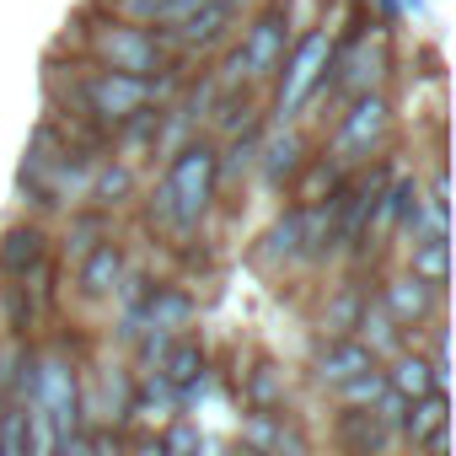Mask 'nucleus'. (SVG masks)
<instances>
[{
  "mask_svg": "<svg viewBox=\"0 0 456 456\" xmlns=\"http://www.w3.org/2000/svg\"><path fill=\"white\" fill-rule=\"evenodd\" d=\"M215 161H220V156H215L209 145H183V151H177V161L167 167V183H161L156 199H151L167 225H193V220L209 209L215 183H220Z\"/></svg>",
  "mask_w": 456,
  "mask_h": 456,
  "instance_id": "nucleus-1",
  "label": "nucleus"
},
{
  "mask_svg": "<svg viewBox=\"0 0 456 456\" xmlns=\"http://www.w3.org/2000/svg\"><path fill=\"white\" fill-rule=\"evenodd\" d=\"M285 44H290V12H285V6L258 12V22L248 28L242 49L225 60L220 86H232L237 76H242V81H264V76H274V65H285Z\"/></svg>",
  "mask_w": 456,
  "mask_h": 456,
  "instance_id": "nucleus-2",
  "label": "nucleus"
},
{
  "mask_svg": "<svg viewBox=\"0 0 456 456\" xmlns=\"http://www.w3.org/2000/svg\"><path fill=\"white\" fill-rule=\"evenodd\" d=\"M328 70H333V38L317 28V33H306L290 54H285V81H280V113H301L312 97H317V86L328 81Z\"/></svg>",
  "mask_w": 456,
  "mask_h": 456,
  "instance_id": "nucleus-3",
  "label": "nucleus"
},
{
  "mask_svg": "<svg viewBox=\"0 0 456 456\" xmlns=\"http://www.w3.org/2000/svg\"><path fill=\"white\" fill-rule=\"evenodd\" d=\"M387 124H392L387 97H376V92L349 97V113H344V118H338V129H333V161H338V167L365 161V156L387 140Z\"/></svg>",
  "mask_w": 456,
  "mask_h": 456,
  "instance_id": "nucleus-4",
  "label": "nucleus"
},
{
  "mask_svg": "<svg viewBox=\"0 0 456 456\" xmlns=\"http://www.w3.org/2000/svg\"><path fill=\"white\" fill-rule=\"evenodd\" d=\"M81 97H86V113H92L97 124H134V118H145V108L156 102L151 81H134V76H118V70H97V76L81 86Z\"/></svg>",
  "mask_w": 456,
  "mask_h": 456,
  "instance_id": "nucleus-5",
  "label": "nucleus"
},
{
  "mask_svg": "<svg viewBox=\"0 0 456 456\" xmlns=\"http://www.w3.org/2000/svg\"><path fill=\"white\" fill-rule=\"evenodd\" d=\"M97 49L108 60V70L118 76H134V81H151V70L161 65V49L145 28H102L97 33Z\"/></svg>",
  "mask_w": 456,
  "mask_h": 456,
  "instance_id": "nucleus-6",
  "label": "nucleus"
},
{
  "mask_svg": "<svg viewBox=\"0 0 456 456\" xmlns=\"http://www.w3.org/2000/svg\"><path fill=\"white\" fill-rule=\"evenodd\" d=\"M381 306H387V317H392L397 328H419V322H429V317H435V290H429L424 280L403 274V280H387Z\"/></svg>",
  "mask_w": 456,
  "mask_h": 456,
  "instance_id": "nucleus-7",
  "label": "nucleus"
},
{
  "mask_svg": "<svg viewBox=\"0 0 456 456\" xmlns=\"http://www.w3.org/2000/svg\"><path fill=\"white\" fill-rule=\"evenodd\" d=\"M365 370H376V360H370V349H365L360 338H328V344L317 349V376H322L328 387H349V381L365 376Z\"/></svg>",
  "mask_w": 456,
  "mask_h": 456,
  "instance_id": "nucleus-8",
  "label": "nucleus"
},
{
  "mask_svg": "<svg viewBox=\"0 0 456 456\" xmlns=\"http://www.w3.org/2000/svg\"><path fill=\"white\" fill-rule=\"evenodd\" d=\"M333 65H338L333 86H338V92H349V97H365V92L376 86V76H381V49H376L370 38H354L344 60H338V49H333Z\"/></svg>",
  "mask_w": 456,
  "mask_h": 456,
  "instance_id": "nucleus-9",
  "label": "nucleus"
},
{
  "mask_svg": "<svg viewBox=\"0 0 456 456\" xmlns=\"http://www.w3.org/2000/svg\"><path fill=\"white\" fill-rule=\"evenodd\" d=\"M232 17H237L232 0H209L199 17H188L183 28H172V33H161V38H167V44H183V49H209V44L225 33V22H232Z\"/></svg>",
  "mask_w": 456,
  "mask_h": 456,
  "instance_id": "nucleus-10",
  "label": "nucleus"
},
{
  "mask_svg": "<svg viewBox=\"0 0 456 456\" xmlns=\"http://www.w3.org/2000/svg\"><path fill=\"white\" fill-rule=\"evenodd\" d=\"M118 280H124V253H118L113 242H97V248L81 258V290H86L92 301H102V296L118 290Z\"/></svg>",
  "mask_w": 456,
  "mask_h": 456,
  "instance_id": "nucleus-11",
  "label": "nucleus"
},
{
  "mask_svg": "<svg viewBox=\"0 0 456 456\" xmlns=\"http://www.w3.org/2000/svg\"><path fill=\"white\" fill-rule=\"evenodd\" d=\"M156 381H161L172 397L193 392V387L204 381V349H199V344H177V349H167L161 365H156Z\"/></svg>",
  "mask_w": 456,
  "mask_h": 456,
  "instance_id": "nucleus-12",
  "label": "nucleus"
},
{
  "mask_svg": "<svg viewBox=\"0 0 456 456\" xmlns=\"http://www.w3.org/2000/svg\"><path fill=\"white\" fill-rule=\"evenodd\" d=\"M387 392H392L397 403H419V397L440 392V381H435V365H429L424 354H397V365L387 370Z\"/></svg>",
  "mask_w": 456,
  "mask_h": 456,
  "instance_id": "nucleus-13",
  "label": "nucleus"
},
{
  "mask_svg": "<svg viewBox=\"0 0 456 456\" xmlns=\"http://www.w3.org/2000/svg\"><path fill=\"white\" fill-rule=\"evenodd\" d=\"M38 264H44V232L38 225H17V232L0 242V269H6L12 280H28Z\"/></svg>",
  "mask_w": 456,
  "mask_h": 456,
  "instance_id": "nucleus-14",
  "label": "nucleus"
},
{
  "mask_svg": "<svg viewBox=\"0 0 456 456\" xmlns=\"http://www.w3.org/2000/svg\"><path fill=\"white\" fill-rule=\"evenodd\" d=\"M408 274H413V280H424L429 290H440V285L451 280V242H445V237L413 242V253H408Z\"/></svg>",
  "mask_w": 456,
  "mask_h": 456,
  "instance_id": "nucleus-15",
  "label": "nucleus"
},
{
  "mask_svg": "<svg viewBox=\"0 0 456 456\" xmlns=\"http://www.w3.org/2000/svg\"><path fill=\"white\" fill-rule=\"evenodd\" d=\"M451 424V403H445V392H429V397H419V403H408V413H403V435L413 440V445H424L435 429H445Z\"/></svg>",
  "mask_w": 456,
  "mask_h": 456,
  "instance_id": "nucleus-16",
  "label": "nucleus"
},
{
  "mask_svg": "<svg viewBox=\"0 0 456 456\" xmlns=\"http://www.w3.org/2000/svg\"><path fill=\"white\" fill-rule=\"evenodd\" d=\"M193 317V301L183 296V290H151V301H145V312H140V322L151 328V333H172V328H183Z\"/></svg>",
  "mask_w": 456,
  "mask_h": 456,
  "instance_id": "nucleus-17",
  "label": "nucleus"
},
{
  "mask_svg": "<svg viewBox=\"0 0 456 456\" xmlns=\"http://www.w3.org/2000/svg\"><path fill=\"white\" fill-rule=\"evenodd\" d=\"M354 328H360V344L370 349V360H376V354H397V322L387 317V306H381V301H365Z\"/></svg>",
  "mask_w": 456,
  "mask_h": 456,
  "instance_id": "nucleus-18",
  "label": "nucleus"
},
{
  "mask_svg": "<svg viewBox=\"0 0 456 456\" xmlns=\"http://www.w3.org/2000/svg\"><path fill=\"white\" fill-rule=\"evenodd\" d=\"M296 167H301V140H296V134H274L269 151H264V172H269V183H285Z\"/></svg>",
  "mask_w": 456,
  "mask_h": 456,
  "instance_id": "nucleus-19",
  "label": "nucleus"
},
{
  "mask_svg": "<svg viewBox=\"0 0 456 456\" xmlns=\"http://www.w3.org/2000/svg\"><path fill=\"white\" fill-rule=\"evenodd\" d=\"M338 397H344L349 408H370V413H376V408L387 403V376H381V370H365V376H354L349 387H338Z\"/></svg>",
  "mask_w": 456,
  "mask_h": 456,
  "instance_id": "nucleus-20",
  "label": "nucleus"
},
{
  "mask_svg": "<svg viewBox=\"0 0 456 456\" xmlns=\"http://www.w3.org/2000/svg\"><path fill=\"white\" fill-rule=\"evenodd\" d=\"M349 440H354L360 451H381V445L392 440V413H360V419L349 424Z\"/></svg>",
  "mask_w": 456,
  "mask_h": 456,
  "instance_id": "nucleus-21",
  "label": "nucleus"
},
{
  "mask_svg": "<svg viewBox=\"0 0 456 456\" xmlns=\"http://www.w3.org/2000/svg\"><path fill=\"white\" fill-rule=\"evenodd\" d=\"M296 253H301V209H290L264 242V258H296Z\"/></svg>",
  "mask_w": 456,
  "mask_h": 456,
  "instance_id": "nucleus-22",
  "label": "nucleus"
},
{
  "mask_svg": "<svg viewBox=\"0 0 456 456\" xmlns=\"http://www.w3.org/2000/svg\"><path fill=\"white\" fill-rule=\"evenodd\" d=\"M92 193H97L102 204H118V199L129 193V172H124V167H102V172H92Z\"/></svg>",
  "mask_w": 456,
  "mask_h": 456,
  "instance_id": "nucleus-23",
  "label": "nucleus"
},
{
  "mask_svg": "<svg viewBox=\"0 0 456 456\" xmlns=\"http://www.w3.org/2000/svg\"><path fill=\"white\" fill-rule=\"evenodd\" d=\"M360 306H365L360 296H338V301L328 306V322H333V338H349V328L360 322Z\"/></svg>",
  "mask_w": 456,
  "mask_h": 456,
  "instance_id": "nucleus-24",
  "label": "nucleus"
},
{
  "mask_svg": "<svg viewBox=\"0 0 456 456\" xmlns=\"http://www.w3.org/2000/svg\"><path fill=\"white\" fill-rule=\"evenodd\" d=\"M204 6H209V0H172V6H167V12L156 17V28H161V33H172V28H183L188 17H199Z\"/></svg>",
  "mask_w": 456,
  "mask_h": 456,
  "instance_id": "nucleus-25",
  "label": "nucleus"
},
{
  "mask_svg": "<svg viewBox=\"0 0 456 456\" xmlns=\"http://www.w3.org/2000/svg\"><path fill=\"white\" fill-rule=\"evenodd\" d=\"M102 451H108L102 435H70V440L54 445V456H102Z\"/></svg>",
  "mask_w": 456,
  "mask_h": 456,
  "instance_id": "nucleus-26",
  "label": "nucleus"
},
{
  "mask_svg": "<svg viewBox=\"0 0 456 456\" xmlns=\"http://www.w3.org/2000/svg\"><path fill=\"white\" fill-rule=\"evenodd\" d=\"M161 451H167V456H193V451H199V435H193L188 424H177V429L161 440Z\"/></svg>",
  "mask_w": 456,
  "mask_h": 456,
  "instance_id": "nucleus-27",
  "label": "nucleus"
},
{
  "mask_svg": "<svg viewBox=\"0 0 456 456\" xmlns=\"http://www.w3.org/2000/svg\"><path fill=\"white\" fill-rule=\"evenodd\" d=\"M167 6H172V0H124V12H129V17H151V22H156Z\"/></svg>",
  "mask_w": 456,
  "mask_h": 456,
  "instance_id": "nucleus-28",
  "label": "nucleus"
},
{
  "mask_svg": "<svg viewBox=\"0 0 456 456\" xmlns=\"http://www.w3.org/2000/svg\"><path fill=\"white\" fill-rule=\"evenodd\" d=\"M134 456H167V451H161V440H140V451H134Z\"/></svg>",
  "mask_w": 456,
  "mask_h": 456,
  "instance_id": "nucleus-29",
  "label": "nucleus"
},
{
  "mask_svg": "<svg viewBox=\"0 0 456 456\" xmlns=\"http://www.w3.org/2000/svg\"><path fill=\"white\" fill-rule=\"evenodd\" d=\"M403 6H408V12H424V0H403Z\"/></svg>",
  "mask_w": 456,
  "mask_h": 456,
  "instance_id": "nucleus-30",
  "label": "nucleus"
}]
</instances>
